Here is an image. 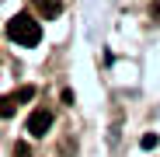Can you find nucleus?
Returning a JSON list of instances; mask_svg holds the SVG:
<instances>
[{"label":"nucleus","instance_id":"obj_1","mask_svg":"<svg viewBox=\"0 0 160 157\" xmlns=\"http://www.w3.org/2000/svg\"><path fill=\"white\" fill-rule=\"evenodd\" d=\"M7 35H11V42H18V45H38L42 28H38V21H35L32 14H14V18L7 21Z\"/></svg>","mask_w":160,"mask_h":157},{"label":"nucleus","instance_id":"obj_2","mask_svg":"<svg viewBox=\"0 0 160 157\" xmlns=\"http://www.w3.org/2000/svg\"><path fill=\"white\" fill-rule=\"evenodd\" d=\"M49 126H52V112H49V108H35V112L28 115V133H32V136H45Z\"/></svg>","mask_w":160,"mask_h":157},{"label":"nucleus","instance_id":"obj_3","mask_svg":"<svg viewBox=\"0 0 160 157\" xmlns=\"http://www.w3.org/2000/svg\"><path fill=\"white\" fill-rule=\"evenodd\" d=\"M35 4V11L42 14V18H56L59 11H63V0H32Z\"/></svg>","mask_w":160,"mask_h":157},{"label":"nucleus","instance_id":"obj_4","mask_svg":"<svg viewBox=\"0 0 160 157\" xmlns=\"http://www.w3.org/2000/svg\"><path fill=\"white\" fill-rule=\"evenodd\" d=\"M7 98H11L14 105H24V101H32V98H35V87H32V84H24V87H18L14 94H7Z\"/></svg>","mask_w":160,"mask_h":157},{"label":"nucleus","instance_id":"obj_5","mask_svg":"<svg viewBox=\"0 0 160 157\" xmlns=\"http://www.w3.org/2000/svg\"><path fill=\"white\" fill-rule=\"evenodd\" d=\"M139 147H143V150H153V147H157V136H153V133H146V136L139 140Z\"/></svg>","mask_w":160,"mask_h":157},{"label":"nucleus","instance_id":"obj_6","mask_svg":"<svg viewBox=\"0 0 160 157\" xmlns=\"http://www.w3.org/2000/svg\"><path fill=\"white\" fill-rule=\"evenodd\" d=\"M14 157H32V147H28V143H18V147H14Z\"/></svg>","mask_w":160,"mask_h":157},{"label":"nucleus","instance_id":"obj_7","mask_svg":"<svg viewBox=\"0 0 160 157\" xmlns=\"http://www.w3.org/2000/svg\"><path fill=\"white\" fill-rule=\"evenodd\" d=\"M150 18H153V21H160V4H153V7H150Z\"/></svg>","mask_w":160,"mask_h":157}]
</instances>
